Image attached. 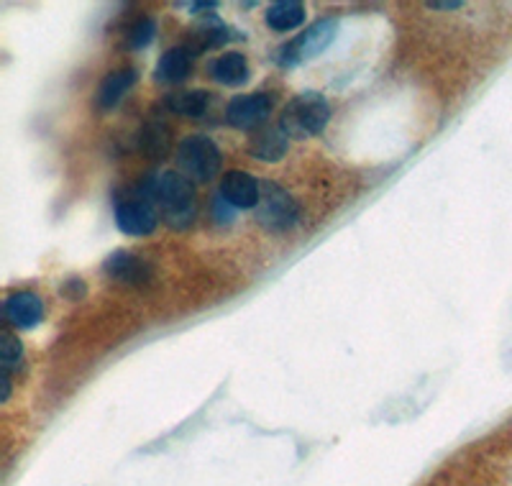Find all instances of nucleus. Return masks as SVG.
I'll return each mask as SVG.
<instances>
[{"instance_id": "5", "label": "nucleus", "mask_w": 512, "mask_h": 486, "mask_svg": "<svg viewBox=\"0 0 512 486\" xmlns=\"http://www.w3.org/2000/svg\"><path fill=\"white\" fill-rule=\"evenodd\" d=\"M159 213L141 185L128 187L116 200V226L126 236H149L157 231Z\"/></svg>"}, {"instance_id": "3", "label": "nucleus", "mask_w": 512, "mask_h": 486, "mask_svg": "<svg viewBox=\"0 0 512 486\" xmlns=\"http://www.w3.org/2000/svg\"><path fill=\"white\" fill-rule=\"evenodd\" d=\"M175 164L177 172L190 182H198V185H205L213 177H218L223 164V154L216 146V141L208 139L203 134L187 136L185 141H180L175 151Z\"/></svg>"}, {"instance_id": "11", "label": "nucleus", "mask_w": 512, "mask_h": 486, "mask_svg": "<svg viewBox=\"0 0 512 486\" xmlns=\"http://www.w3.org/2000/svg\"><path fill=\"white\" fill-rule=\"evenodd\" d=\"M195 57L198 54L192 52L187 44L180 47H172L162 54V59L157 62V70H154V80L164 82V85H180L187 77L192 75V67H195Z\"/></svg>"}, {"instance_id": "13", "label": "nucleus", "mask_w": 512, "mask_h": 486, "mask_svg": "<svg viewBox=\"0 0 512 486\" xmlns=\"http://www.w3.org/2000/svg\"><path fill=\"white\" fill-rule=\"evenodd\" d=\"M231 39H233L231 26H226L221 18H216L213 13H210L208 21H203V24H198V26H192L190 36H187L185 44L195 54H203V52H208V49L223 47V44H228Z\"/></svg>"}, {"instance_id": "7", "label": "nucleus", "mask_w": 512, "mask_h": 486, "mask_svg": "<svg viewBox=\"0 0 512 486\" xmlns=\"http://www.w3.org/2000/svg\"><path fill=\"white\" fill-rule=\"evenodd\" d=\"M274 110V98L269 93H249L236 95L226 108L228 126L239 131H254L269 121Z\"/></svg>"}, {"instance_id": "4", "label": "nucleus", "mask_w": 512, "mask_h": 486, "mask_svg": "<svg viewBox=\"0 0 512 486\" xmlns=\"http://www.w3.org/2000/svg\"><path fill=\"white\" fill-rule=\"evenodd\" d=\"M300 220V205L285 187L262 182V197L256 205V223L269 233H287Z\"/></svg>"}, {"instance_id": "1", "label": "nucleus", "mask_w": 512, "mask_h": 486, "mask_svg": "<svg viewBox=\"0 0 512 486\" xmlns=\"http://www.w3.org/2000/svg\"><path fill=\"white\" fill-rule=\"evenodd\" d=\"M139 185L169 228L185 231L192 226V220L198 215V197H195L192 182L185 180L180 172L152 174Z\"/></svg>"}, {"instance_id": "14", "label": "nucleus", "mask_w": 512, "mask_h": 486, "mask_svg": "<svg viewBox=\"0 0 512 486\" xmlns=\"http://www.w3.org/2000/svg\"><path fill=\"white\" fill-rule=\"evenodd\" d=\"M139 80V72L134 67H126V70H116L100 82L98 93H95V108L98 110H111L116 108L123 100V95L131 90Z\"/></svg>"}, {"instance_id": "2", "label": "nucleus", "mask_w": 512, "mask_h": 486, "mask_svg": "<svg viewBox=\"0 0 512 486\" xmlns=\"http://www.w3.org/2000/svg\"><path fill=\"white\" fill-rule=\"evenodd\" d=\"M331 121V105L320 93H300L285 105L280 128L290 139L305 141L318 136Z\"/></svg>"}, {"instance_id": "25", "label": "nucleus", "mask_w": 512, "mask_h": 486, "mask_svg": "<svg viewBox=\"0 0 512 486\" xmlns=\"http://www.w3.org/2000/svg\"><path fill=\"white\" fill-rule=\"evenodd\" d=\"M0 384H3V397H0V400L8 402V397H11V377L3 374V377H0Z\"/></svg>"}, {"instance_id": "16", "label": "nucleus", "mask_w": 512, "mask_h": 486, "mask_svg": "<svg viewBox=\"0 0 512 486\" xmlns=\"http://www.w3.org/2000/svg\"><path fill=\"white\" fill-rule=\"evenodd\" d=\"M264 21L272 31L287 34V31H295L297 26L305 24V6L297 0H280V3H272L267 8Z\"/></svg>"}, {"instance_id": "21", "label": "nucleus", "mask_w": 512, "mask_h": 486, "mask_svg": "<svg viewBox=\"0 0 512 486\" xmlns=\"http://www.w3.org/2000/svg\"><path fill=\"white\" fill-rule=\"evenodd\" d=\"M233 205L231 203H226V197L221 195V192H218L216 195V200H213V215H216V220L218 223H221V226H231L233 223Z\"/></svg>"}, {"instance_id": "23", "label": "nucleus", "mask_w": 512, "mask_h": 486, "mask_svg": "<svg viewBox=\"0 0 512 486\" xmlns=\"http://www.w3.org/2000/svg\"><path fill=\"white\" fill-rule=\"evenodd\" d=\"M182 8H187V11L192 13H203V11H216L218 3H185Z\"/></svg>"}, {"instance_id": "17", "label": "nucleus", "mask_w": 512, "mask_h": 486, "mask_svg": "<svg viewBox=\"0 0 512 486\" xmlns=\"http://www.w3.org/2000/svg\"><path fill=\"white\" fill-rule=\"evenodd\" d=\"M172 113L187 118H203L210 108V93L205 90H185V93H172L164 100Z\"/></svg>"}, {"instance_id": "24", "label": "nucleus", "mask_w": 512, "mask_h": 486, "mask_svg": "<svg viewBox=\"0 0 512 486\" xmlns=\"http://www.w3.org/2000/svg\"><path fill=\"white\" fill-rule=\"evenodd\" d=\"M428 8H433V11H459L461 3H428Z\"/></svg>"}, {"instance_id": "6", "label": "nucleus", "mask_w": 512, "mask_h": 486, "mask_svg": "<svg viewBox=\"0 0 512 486\" xmlns=\"http://www.w3.org/2000/svg\"><path fill=\"white\" fill-rule=\"evenodd\" d=\"M336 34L338 18H320V21L308 26L297 39H292L290 44H285V47L280 49V64L282 67H295V64L318 57L323 49L331 47Z\"/></svg>"}, {"instance_id": "22", "label": "nucleus", "mask_w": 512, "mask_h": 486, "mask_svg": "<svg viewBox=\"0 0 512 486\" xmlns=\"http://www.w3.org/2000/svg\"><path fill=\"white\" fill-rule=\"evenodd\" d=\"M64 292H67L72 300H80V297L85 295V284L77 282V279H70V282H67V287H64Z\"/></svg>"}, {"instance_id": "10", "label": "nucleus", "mask_w": 512, "mask_h": 486, "mask_svg": "<svg viewBox=\"0 0 512 486\" xmlns=\"http://www.w3.org/2000/svg\"><path fill=\"white\" fill-rule=\"evenodd\" d=\"M221 195L236 210L256 208L259 197H262V182H256L249 172L231 169V172H226V177L221 182Z\"/></svg>"}, {"instance_id": "19", "label": "nucleus", "mask_w": 512, "mask_h": 486, "mask_svg": "<svg viewBox=\"0 0 512 486\" xmlns=\"http://www.w3.org/2000/svg\"><path fill=\"white\" fill-rule=\"evenodd\" d=\"M0 366H3V374H8V377L21 371V366H24V346L8 330L0 333Z\"/></svg>"}, {"instance_id": "12", "label": "nucleus", "mask_w": 512, "mask_h": 486, "mask_svg": "<svg viewBox=\"0 0 512 486\" xmlns=\"http://www.w3.org/2000/svg\"><path fill=\"white\" fill-rule=\"evenodd\" d=\"M287 149H290V136L280 126L259 128L249 141V154L259 159V162H280L287 154Z\"/></svg>"}, {"instance_id": "9", "label": "nucleus", "mask_w": 512, "mask_h": 486, "mask_svg": "<svg viewBox=\"0 0 512 486\" xmlns=\"http://www.w3.org/2000/svg\"><path fill=\"white\" fill-rule=\"evenodd\" d=\"M3 315L16 330H31L44 320V300L31 290L13 292L3 302Z\"/></svg>"}, {"instance_id": "18", "label": "nucleus", "mask_w": 512, "mask_h": 486, "mask_svg": "<svg viewBox=\"0 0 512 486\" xmlns=\"http://www.w3.org/2000/svg\"><path fill=\"white\" fill-rule=\"evenodd\" d=\"M169 144H172V139H169V128L164 126V123L154 121V123H146V126L141 128L139 151L144 154V157L162 159L169 151Z\"/></svg>"}, {"instance_id": "20", "label": "nucleus", "mask_w": 512, "mask_h": 486, "mask_svg": "<svg viewBox=\"0 0 512 486\" xmlns=\"http://www.w3.org/2000/svg\"><path fill=\"white\" fill-rule=\"evenodd\" d=\"M154 36H157V21L149 16L139 18V21L128 29V47L139 52V49H146L152 44Z\"/></svg>"}, {"instance_id": "15", "label": "nucleus", "mask_w": 512, "mask_h": 486, "mask_svg": "<svg viewBox=\"0 0 512 486\" xmlns=\"http://www.w3.org/2000/svg\"><path fill=\"white\" fill-rule=\"evenodd\" d=\"M249 75V62H246V54L241 52H226L210 62V77H213L218 85L241 87L249 82Z\"/></svg>"}, {"instance_id": "8", "label": "nucleus", "mask_w": 512, "mask_h": 486, "mask_svg": "<svg viewBox=\"0 0 512 486\" xmlns=\"http://www.w3.org/2000/svg\"><path fill=\"white\" fill-rule=\"evenodd\" d=\"M103 272L118 284H126V287H146L152 284L154 269L152 264L141 256L131 254V251H113L103 264Z\"/></svg>"}]
</instances>
